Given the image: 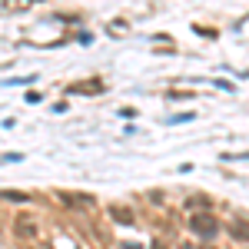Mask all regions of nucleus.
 <instances>
[{"instance_id":"423d86ee","label":"nucleus","mask_w":249,"mask_h":249,"mask_svg":"<svg viewBox=\"0 0 249 249\" xmlns=\"http://www.w3.org/2000/svg\"><path fill=\"white\" fill-rule=\"evenodd\" d=\"M123 249H140V246H130V243H126V246H123Z\"/></svg>"},{"instance_id":"20e7f679","label":"nucleus","mask_w":249,"mask_h":249,"mask_svg":"<svg viewBox=\"0 0 249 249\" xmlns=\"http://www.w3.org/2000/svg\"><path fill=\"white\" fill-rule=\"evenodd\" d=\"M186 206H213V199H210V196H190Z\"/></svg>"},{"instance_id":"39448f33","label":"nucleus","mask_w":249,"mask_h":249,"mask_svg":"<svg viewBox=\"0 0 249 249\" xmlns=\"http://www.w3.org/2000/svg\"><path fill=\"white\" fill-rule=\"evenodd\" d=\"M34 249H50V246H43V243H34Z\"/></svg>"},{"instance_id":"0eeeda50","label":"nucleus","mask_w":249,"mask_h":249,"mask_svg":"<svg viewBox=\"0 0 249 249\" xmlns=\"http://www.w3.org/2000/svg\"><path fill=\"white\" fill-rule=\"evenodd\" d=\"M153 249H166V246H160V243H156V246H153Z\"/></svg>"},{"instance_id":"6e6552de","label":"nucleus","mask_w":249,"mask_h":249,"mask_svg":"<svg viewBox=\"0 0 249 249\" xmlns=\"http://www.w3.org/2000/svg\"><path fill=\"white\" fill-rule=\"evenodd\" d=\"M203 249H213V246H203Z\"/></svg>"},{"instance_id":"f03ea898","label":"nucleus","mask_w":249,"mask_h":249,"mask_svg":"<svg viewBox=\"0 0 249 249\" xmlns=\"http://www.w3.org/2000/svg\"><path fill=\"white\" fill-rule=\"evenodd\" d=\"M232 232H236L239 239H249V219H246V216H236V223H232Z\"/></svg>"},{"instance_id":"f257e3e1","label":"nucleus","mask_w":249,"mask_h":249,"mask_svg":"<svg viewBox=\"0 0 249 249\" xmlns=\"http://www.w3.org/2000/svg\"><path fill=\"white\" fill-rule=\"evenodd\" d=\"M190 230L196 232V236H216L219 223H216L213 213H196V216H190Z\"/></svg>"},{"instance_id":"7ed1b4c3","label":"nucleus","mask_w":249,"mask_h":249,"mask_svg":"<svg viewBox=\"0 0 249 249\" xmlns=\"http://www.w3.org/2000/svg\"><path fill=\"white\" fill-rule=\"evenodd\" d=\"M113 216H116V223H133V213L123 210V206H113Z\"/></svg>"}]
</instances>
